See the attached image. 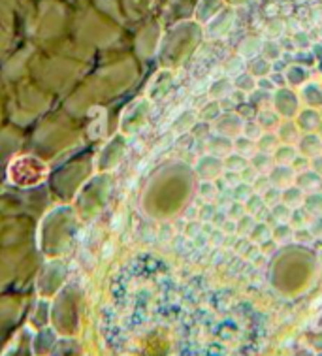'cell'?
<instances>
[{
    "mask_svg": "<svg viewBox=\"0 0 322 356\" xmlns=\"http://www.w3.org/2000/svg\"><path fill=\"white\" fill-rule=\"evenodd\" d=\"M243 213H247V211H245L243 202L232 200V204H230V207H228V217L234 220H239L241 217H243Z\"/></svg>",
    "mask_w": 322,
    "mask_h": 356,
    "instance_id": "30bf717a",
    "label": "cell"
},
{
    "mask_svg": "<svg viewBox=\"0 0 322 356\" xmlns=\"http://www.w3.org/2000/svg\"><path fill=\"white\" fill-rule=\"evenodd\" d=\"M260 130H262V127L257 123L245 124V134H247V138H251V140H258L260 138Z\"/></svg>",
    "mask_w": 322,
    "mask_h": 356,
    "instance_id": "4fadbf2b",
    "label": "cell"
},
{
    "mask_svg": "<svg viewBox=\"0 0 322 356\" xmlns=\"http://www.w3.org/2000/svg\"><path fill=\"white\" fill-rule=\"evenodd\" d=\"M296 156V151L292 149V147H281L279 151H275V161H277L279 164H284V166L292 164Z\"/></svg>",
    "mask_w": 322,
    "mask_h": 356,
    "instance_id": "5b68a950",
    "label": "cell"
},
{
    "mask_svg": "<svg viewBox=\"0 0 322 356\" xmlns=\"http://www.w3.org/2000/svg\"><path fill=\"white\" fill-rule=\"evenodd\" d=\"M260 153H270L273 147H277V138L275 136H260Z\"/></svg>",
    "mask_w": 322,
    "mask_h": 356,
    "instance_id": "8fae6325",
    "label": "cell"
},
{
    "mask_svg": "<svg viewBox=\"0 0 322 356\" xmlns=\"http://www.w3.org/2000/svg\"><path fill=\"white\" fill-rule=\"evenodd\" d=\"M271 211H273V217L279 220V222H289L290 217H292V211H290V207L287 204H277V206L271 207Z\"/></svg>",
    "mask_w": 322,
    "mask_h": 356,
    "instance_id": "9c48e42d",
    "label": "cell"
},
{
    "mask_svg": "<svg viewBox=\"0 0 322 356\" xmlns=\"http://www.w3.org/2000/svg\"><path fill=\"white\" fill-rule=\"evenodd\" d=\"M100 330L111 356H258L268 336L249 302L202 279L183 281L153 254L117 270Z\"/></svg>",
    "mask_w": 322,
    "mask_h": 356,
    "instance_id": "6da1fadb",
    "label": "cell"
},
{
    "mask_svg": "<svg viewBox=\"0 0 322 356\" xmlns=\"http://www.w3.org/2000/svg\"><path fill=\"white\" fill-rule=\"evenodd\" d=\"M268 177H270V181L273 187L284 188L289 187L290 183H292V179H294V170L289 168V166H284V164H279L275 168H271Z\"/></svg>",
    "mask_w": 322,
    "mask_h": 356,
    "instance_id": "7a4b0ae2",
    "label": "cell"
},
{
    "mask_svg": "<svg viewBox=\"0 0 322 356\" xmlns=\"http://www.w3.org/2000/svg\"><path fill=\"white\" fill-rule=\"evenodd\" d=\"M262 198H264L266 206H270V207L277 206L279 202H281V198H283V191L277 187H270L268 191H266Z\"/></svg>",
    "mask_w": 322,
    "mask_h": 356,
    "instance_id": "8992f818",
    "label": "cell"
},
{
    "mask_svg": "<svg viewBox=\"0 0 322 356\" xmlns=\"http://www.w3.org/2000/svg\"><path fill=\"white\" fill-rule=\"evenodd\" d=\"M264 206L266 204H264V198H262V195H257V193H255V195H251V198H249V200L245 202V211L257 217V215L262 211V207Z\"/></svg>",
    "mask_w": 322,
    "mask_h": 356,
    "instance_id": "277c9868",
    "label": "cell"
},
{
    "mask_svg": "<svg viewBox=\"0 0 322 356\" xmlns=\"http://www.w3.org/2000/svg\"><path fill=\"white\" fill-rule=\"evenodd\" d=\"M200 195L206 202H211L213 198L217 196L215 185H213V183H202V185H200Z\"/></svg>",
    "mask_w": 322,
    "mask_h": 356,
    "instance_id": "7c38bea8",
    "label": "cell"
},
{
    "mask_svg": "<svg viewBox=\"0 0 322 356\" xmlns=\"http://www.w3.org/2000/svg\"><path fill=\"white\" fill-rule=\"evenodd\" d=\"M223 228H225V230H223L225 234H234L236 232V228H238V222H236V220H232V222H230V220H226L225 225H223Z\"/></svg>",
    "mask_w": 322,
    "mask_h": 356,
    "instance_id": "2e32d148",
    "label": "cell"
},
{
    "mask_svg": "<svg viewBox=\"0 0 322 356\" xmlns=\"http://www.w3.org/2000/svg\"><path fill=\"white\" fill-rule=\"evenodd\" d=\"M213 213H217V209H215L209 202H206L200 209V217L204 220H213Z\"/></svg>",
    "mask_w": 322,
    "mask_h": 356,
    "instance_id": "9a60e30c",
    "label": "cell"
},
{
    "mask_svg": "<svg viewBox=\"0 0 322 356\" xmlns=\"http://www.w3.org/2000/svg\"><path fill=\"white\" fill-rule=\"evenodd\" d=\"M283 202L287 206H292V207H298L302 204V193H300V188H294V193H292V188H287L283 193Z\"/></svg>",
    "mask_w": 322,
    "mask_h": 356,
    "instance_id": "ba28073f",
    "label": "cell"
},
{
    "mask_svg": "<svg viewBox=\"0 0 322 356\" xmlns=\"http://www.w3.org/2000/svg\"><path fill=\"white\" fill-rule=\"evenodd\" d=\"M275 238H277L279 241H283L284 238H292V228H290L287 222L279 225V227L275 228Z\"/></svg>",
    "mask_w": 322,
    "mask_h": 356,
    "instance_id": "5bb4252c",
    "label": "cell"
},
{
    "mask_svg": "<svg viewBox=\"0 0 322 356\" xmlns=\"http://www.w3.org/2000/svg\"><path fill=\"white\" fill-rule=\"evenodd\" d=\"M271 156L270 153H255V155L251 156V166L255 170H257L258 174H270L271 172Z\"/></svg>",
    "mask_w": 322,
    "mask_h": 356,
    "instance_id": "3957f363",
    "label": "cell"
},
{
    "mask_svg": "<svg viewBox=\"0 0 322 356\" xmlns=\"http://www.w3.org/2000/svg\"><path fill=\"white\" fill-rule=\"evenodd\" d=\"M251 191L252 188L247 185V183H239V185H236L232 191V196H234V200L236 202H247L249 198H251Z\"/></svg>",
    "mask_w": 322,
    "mask_h": 356,
    "instance_id": "52a82bcc",
    "label": "cell"
}]
</instances>
